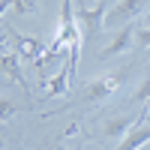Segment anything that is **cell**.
I'll return each instance as SVG.
<instances>
[{"mask_svg":"<svg viewBox=\"0 0 150 150\" xmlns=\"http://www.w3.org/2000/svg\"><path fill=\"white\" fill-rule=\"evenodd\" d=\"M51 150H69V147H66V144H57V147H51Z\"/></svg>","mask_w":150,"mask_h":150,"instance_id":"obj_16","label":"cell"},{"mask_svg":"<svg viewBox=\"0 0 150 150\" xmlns=\"http://www.w3.org/2000/svg\"><path fill=\"white\" fill-rule=\"evenodd\" d=\"M129 78V69H114V72H108L105 78H96L90 81L87 87H81V93H78V102L84 105H93V102H102V99H108L111 93L117 90V87Z\"/></svg>","mask_w":150,"mask_h":150,"instance_id":"obj_1","label":"cell"},{"mask_svg":"<svg viewBox=\"0 0 150 150\" xmlns=\"http://www.w3.org/2000/svg\"><path fill=\"white\" fill-rule=\"evenodd\" d=\"M3 147H6V135L0 132V150H3Z\"/></svg>","mask_w":150,"mask_h":150,"instance_id":"obj_14","label":"cell"},{"mask_svg":"<svg viewBox=\"0 0 150 150\" xmlns=\"http://www.w3.org/2000/svg\"><path fill=\"white\" fill-rule=\"evenodd\" d=\"M75 78V69L66 63L60 72L48 75V78H42V87H45V99H57V96H66L69 93V81Z\"/></svg>","mask_w":150,"mask_h":150,"instance_id":"obj_5","label":"cell"},{"mask_svg":"<svg viewBox=\"0 0 150 150\" xmlns=\"http://www.w3.org/2000/svg\"><path fill=\"white\" fill-rule=\"evenodd\" d=\"M144 144H150V123H135V126L120 138L117 150H141Z\"/></svg>","mask_w":150,"mask_h":150,"instance_id":"obj_7","label":"cell"},{"mask_svg":"<svg viewBox=\"0 0 150 150\" xmlns=\"http://www.w3.org/2000/svg\"><path fill=\"white\" fill-rule=\"evenodd\" d=\"M12 3V12L15 15H33L39 9V0H9Z\"/></svg>","mask_w":150,"mask_h":150,"instance_id":"obj_10","label":"cell"},{"mask_svg":"<svg viewBox=\"0 0 150 150\" xmlns=\"http://www.w3.org/2000/svg\"><path fill=\"white\" fill-rule=\"evenodd\" d=\"M135 126V120L129 117V114H117V117H111V120H105V135L108 138H123V135H126L129 129Z\"/></svg>","mask_w":150,"mask_h":150,"instance_id":"obj_9","label":"cell"},{"mask_svg":"<svg viewBox=\"0 0 150 150\" xmlns=\"http://www.w3.org/2000/svg\"><path fill=\"white\" fill-rule=\"evenodd\" d=\"M69 24H78L75 21V6H72V0H63L60 3V27H69Z\"/></svg>","mask_w":150,"mask_h":150,"instance_id":"obj_11","label":"cell"},{"mask_svg":"<svg viewBox=\"0 0 150 150\" xmlns=\"http://www.w3.org/2000/svg\"><path fill=\"white\" fill-rule=\"evenodd\" d=\"M105 12H108V3L105 0H99L93 6H81L75 12V21L84 27V39H93V36L105 27Z\"/></svg>","mask_w":150,"mask_h":150,"instance_id":"obj_4","label":"cell"},{"mask_svg":"<svg viewBox=\"0 0 150 150\" xmlns=\"http://www.w3.org/2000/svg\"><path fill=\"white\" fill-rule=\"evenodd\" d=\"M15 111H18V105L12 102L9 96H0V123L12 120V117H15Z\"/></svg>","mask_w":150,"mask_h":150,"instance_id":"obj_12","label":"cell"},{"mask_svg":"<svg viewBox=\"0 0 150 150\" xmlns=\"http://www.w3.org/2000/svg\"><path fill=\"white\" fill-rule=\"evenodd\" d=\"M93 3H99V0H81V6H93Z\"/></svg>","mask_w":150,"mask_h":150,"instance_id":"obj_15","label":"cell"},{"mask_svg":"<svg viewBox=\"0 0 150 150\" xmlns=\"http://www.w3.org/2000/svg\"><path fill=\"white\" fill-rule=\"evenodd\" d=\"M0 72L30 93V84H27V78H24V72H21V66H18V54H9V51H3V48H0Z\"/></svg>","mask_w":150,"mask_h":150,"instance_id":"obj_8","label":"cell"},{"mask_svg":"<svg viewBox=\"0 0 150 150\" xmlns=\"http://www.w3.org/2000/svg\"><path fill=\"white\" fill-rule=\"evenodd\" d=\"M132 45L135 48H150V27H138V30H135Z\"/></svg>","mask_w":150,"mask_h":150,"instance_id":"obj_13","label":"cell"},{"mask_svg":"<svg viewBox=\"0 0 150 150\" xmlns=\"http://www.w3.org/2000/svg\"><path fill=\"white\" fill-rule=\"evenodd\" d=\"M132 39H135V33H132V21L129 24H123V27H117L114 30V36L108 39V45L102 48V60H108V57H117V54H123V51H129L132 48Z\"/></svg>","mask_w":150,"mask_h":150,"instance_id":"obj_6","label":"cell"},{"mask_svg":"<svg viewBox=\"0 0 150 150\" xmlns=\"http://www.w3.org/2000/svg\"><path fill=\"white\" fill-rule=\"evenodd\" d=\"M6 36H9V42L15 45V54L21 57V60H30L33 66H39L42 60H45V54H48V45H42L39 39H33V36H21V33H15V30H6Z\"/></svg>","mask_w":150,"mask_h":150,"instance_id":"obj_3","label":"cell"},{"mask_svg":"<svg viewBox=\"0 0 150 150\" xmlns=\"http://www.w3.org/2000/svg\"><path fill=\"white\" fill-rule=\"evenodd\" d=\"M150 0H117L114 6L105 12V27H123V24H129L132 18H138L141 12L147 9Z\"/></svg>","mask_w":150,"mask_h":150,"instance_id":"obj_2","label":"cell"}]
</instances>
